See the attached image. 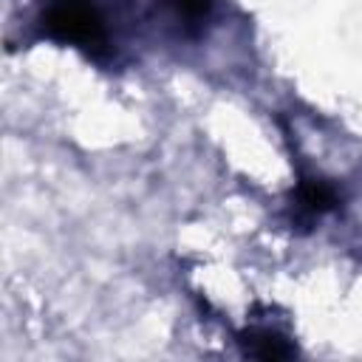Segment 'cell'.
Here are the masks:
<instances>
[{"label": "cell", "instance_id": "obj_2", "mask_svg": "<svg viewBox=\"0 0 362 362\" xmlns=\"http://www.w3.org/2000/svg\"><path fill=\"white\" fill-rule=\"evenodd\" d=\"M246 351L260 356V359H283L291 354V345H286V339H280L277 334H269V331H260V334H243L240 337Z\"/></svg>", "mask_w": 362, "mask_h": 362}, {"label": "cell", "instance_id": "obj_1", "mask_svg": "<svg viewBox=\"0 0 362 362\" xmlns=\"http://www.w3.org/2000/svg\"><path fill=\"white\" fill-rule=\"evenodd\" d=\"M42 28L62 40L74 42L85 51H102L105 48V20L93 0H45L40 14Z\"/></svg>", "mask_w": 362, "mask_h": 362}]
</instances>
